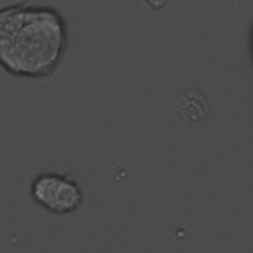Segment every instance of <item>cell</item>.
<instances>
[{
	"label": "cell",
	"mask_w": 253,
	"mask_h": 253,
	"mask_svg": "<svg viewBox=\"0 0 253 253\" xmlns=\"http://www.w3.org/2000/svg\"><path fill=\"white\" fill-rule=\"evenodd\" d=\"M68 43L67 24L53 7L22 0L0 8V67L29 79L50 77Z\"/></svg>",
	"instance_id": "obj_1"
},
{
	"label": "cell",
	"mask_w": 253,
	"mask_h": 253,
	"mask_svg": "<svg viewBox=\"0 0 253 253\" xmlns=\"http://www.w3.org/2000/svg\"><path fill=\"white\" fill-rule=\"evenodd\" d=\"M29 199L34 205L52 214L65 215L81 208L84 193L70 173L43 169L32 177Z\"/></svg>",
	"instance_id": "obj_2"
},
{
	"label": "cell",
	"mask_w": 253,
	"mask_h": 253,
	"mask_svg": "<svg viewBox=\"0 0 253 253\" xmlns=\"http://www.w3.org/2000/svg\"><path fill=\"white\" fill-rule=\"evenodd\" d=\"M188 92V94L185 93L181 97V113L184 118L197 122L206 116V112L208 111V104L203 94H199L197 91L196 93H193V91L190 89Z\"/></svg>",
	"instance_id": "obj_3"
},
{
	"label": "cell",
	"mask_w": 253,
	"mask_h": 253,
	"mask_svg": "<svg viewBox=\"0 0 253 253\" xmlns=\"http://www.w3.org/2000/svg\"><path fill=\"white\" fill-rule=\"evenodd\" d=\"M144 1L153 10H160L167 3V0H144Z\"/></svg>",
	"instance_id": "obj_4"
}]
</instances>
